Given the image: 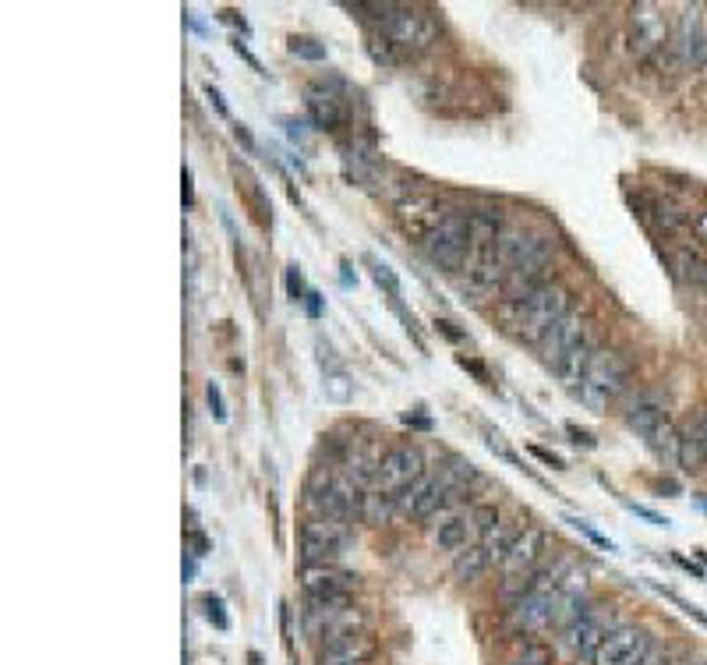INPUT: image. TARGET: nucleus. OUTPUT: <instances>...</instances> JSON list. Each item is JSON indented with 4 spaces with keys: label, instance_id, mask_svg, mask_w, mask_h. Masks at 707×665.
Instances as JSON below:
<instances>
[{
    "label": "nucleus",
    "instance_id": "nucleus-25",
    "mask_svg": "<svg viewBox=\"0 0 707 665\" xmlns=\"http://www.w3.org/2000/svg\"><path fill=\"white\" fill-rule=\"evenodd\" d=\"M594 351H598V340H594V333H591V337H587L584 344H580L577 351H573L570 358L563 361V365L555 368V375H559V379H563L570 390H577L580 379H584V372H587V365H591Z\"/></svg>",
    "mask_w": 707,
    "mask_h": 665
},
{
    "label": "nucleus",
    "instance_id": "nucleus-10",
    "mask_svg": "<svg viewBox=\"0 0 707 665\" xmlns=\"http://www.w3.org/2000/svg\"><path fill=\"white\" fill-rule=\"evenodd\" d=\"M669 43V25H665L662 4H633L630 8V46L640 61H651L662 54Z\"/></svg>",
    "mask_w": 707,
    "mask_h": 665
},
{
    "label": "nucleus",
    "instance_id": "nucleus-2",
    "mask_svg": "<svg viewBox=\"0 0 707 665\" xmlns=\"http://www.w3.org/2000/svg\"><path fill=\"white\" fill-rule=\"evenodd\" d=\"M626 383H630V358L616 347H598L577 386V397L584 407L601 414L626 390Z\"/></svg>",
    "mask_w": 707,
    "mask_h": 665
},
{
    "label": "nucleus",
    "instance_id": "nucleus-17",
    "mask_svg": "<svg viewBox=\"0 0 707 665\" xmlns=\"http://www.w3.org/2000/svg\"><path fill=\"white\" fill-rule=\"evenodd\" d=\"M502 227H506V223H502L499 209H471V213H467V234H471V255H467V262L492 259Z\"/></svg>",
    "mask_w": 707,
    "mask_h": 665
},
{
    "label": "nucleus",
    "instance_id": "nucleus-33",
    "mask_svg": "<svg viewBox=\"0 0 707 665\" xmlns=\"http://www.w3.org/2000/svg\"><path fill=\"white\" fill-rule=\"evenodd\" d=\"M471 517H474V531H478V538H485L488 531L499 528V524H502V513H499V506H495V503H481V506H474Z\"/></svg>",
    "mask_w": 707,
    "mask_h": 665
},
{
    "label": "nucleus",
    "instance_id": "nucleus-31",
    "mask_svg": "<svg viewBox=\"0 0 707 665\" xmlns=\"http://www.w3.org/2000/svg\"><path fill=\"white\" fill-rule=\"evenodd\" d=\"M322 390H326V397L333 404H347L354 397V383H350V375L343 368H329L326 379H322Z\"/></svg>",
    "mask_w": 707,
    "mask_h": 665
},
{
    "label": "nucleus",
    "instance_id": "nucleus-43",
    "mask_svg": "<svg viewBox=\"0 0 707 665\" xmlns=\"http://www.w3.org/2000/svg\"><path fill=\"white\" fill-rule=\"evenodd\" d=\"M283 128H287V135L294 138V142H305V124L294 121V117H283Z\"/></svg>",
    "mask_w": 707,
    "mask_h": 665
},
{
    "label": "nucleus",
    "instance_id": "nucleus-5",
    "mask_svg": "<svg viewBox=\"0 0 707 665\" xmlns=\"http://www.w3.org/2000/svg\"><path fill=\"white\" fill-rule=\"evenodd\" d=\"M350 542V528L347 520H333V517H308L297 531V552H301V563L315 566V563H336L343 549Z\"/></svg>",
    "mask_w": 707,
    "mask_h": 665
},
{
    "label": "nucleus",
    "instance_id": "nucleus-44",
    "mask_svg": "<svg viewBox=\"0 0 707 665\" xmlns=\"http://www.w3.org/2000/svg\"><path fill=\"white\" fill-rule=\"evenodd\" d=\"M690 227H693V234H697V241H704V245H707V209H704V213L693 216Z\"/></svg>",
    "mask_w": 707,
    "mask_h": 665
},
{
    "label": "nucleus",
    "instance_id": "nucleus-11",
    "mask_svg": "<svg viewBox=\"0 0 707 665\" xmlns=\"http://www.w3.org/2000/svg\"><path fill=\"white\" fill-rule=\"evenodd\" d=\"M651 644L654 637L647 627H640V623H619L609 634V641L598 648V655L591 658V665H640Z\"/></svg>",
    "mask_w": 707,
    "mask_h": 665
},
{
    "label": "nucleus",
    "instance_id": "nucleus-37",
    "mask_svg": "<svg viewBox=\"0 0 707 665\" xmlns=\"http://www.w3.org/2000/svg\"><path fill=\"white\" fill-rule=\"evenodd\" d=\"M206 400H209V407H213V418H216V421H227V404H223L220 386L209 383V386H206Z\"/></svg>",
    "mask_w": 707,
    "mask_h": 665
},
{
    "label": "nucleus",
    "instance_id": "nucleus-9",
    "mask_svg": "<svg viewBox=\"0 0 707 665\" xmlns=\"http://www.w3.org/2000/svg\"><path fill=\"white\" fill-rule=\"evenodd\" d=\"M559 616H563V602H559V595L552 591V595L520 598L517 605H510L506 623H510V630H517V634L538 637L545 634V630H559Z\"/></svg>",
    "mask_w": 707,
    "mask_h": 665
},
{
    "label": "nucleus",
    "instance_id": "nucleus-30",
    "mask_svg": "<svg viewBox=\"0 0 707 665\" xmlns=\"http://www.w3.org/2000/svg\"><path fill=\"white\" fill-rule=\"evenodd\" d=\"M506 665H555V651L545 641H534L531 637V641H524L506 658Z\"/></svg>",
    "mask_w": 707,
    "mask_h": 665
},
{
    "label": "nucleus",
    "instance_id": "nucleus-53",
    "mask_svg": "<svg viewBox=\"0 0 707 665\" xmlns=\"http://www.w3.org/2000/svg\"><path fill=\"white\" fill-rule=\"evenodd\" d=\"M669 665H690V662H686V658H672Z\"/></svg>",
    "mask_w": 707,
    "mask_h": 665
},
{
    "label": "nucleus",
    "instance_id": "nucleus-15",
    "mask_svg": "<svg viewBox=\"0 0 707 665\" xmlns=\"http://www.w3.org/2000/svg\"><path fill=\"white\" fill-rule=\"evenodd\" d=\"M545 549H548V531L538 528V524H524V528H520V535L513 538L506 559H502V577L527 574V570H534V566L545 559Z\"/></svg>",
    "mask_w": 707,
    "mask_h": 665
},
{
    "label": "nucleus",
    "instance_id": "nucleus-4",
    "mask_svg": "<svg viewBox=\"0 0 707 665\" xmlns=\"http://www.w3.org/2000/svg\"><path fill=\"white\" fill-rule=\"evenodd\" d=\"M421 245H425V255L439 269H449V273L464 269L467 255H471V234H467V213L464 209H446L442 220L435 223L432 234H428Z\"/></svg>",
    "mask_w": 707,
    "mask_h": 665
},
{
    "label": "nucleus",
    "instance_id": "nucleus-32",
    "mask_svg": "<svg viewBox=\"0 0 707 665\" xmlns=\"http://www.w3.org/2000/svg\"><path fill=\"white\" fill-rule=\"evenodd\" d=\"M365 46H368V57H372L375 64H382V68H393V64H396V46L389 43L382 32H372Z\"/></svg>",
    "mask_w": 707,
    "mask_h": 665
},
{
    "label": "nucleus",
    "instance_id": "nucleus-14",
    "mask_svg": "<svg viewBox=\"0 0 707 665\" xmlns=\"http://www.w3.org/2000/svg\"><path fill=\"white\" fill-rule=\"evenodd\" d=\"M442 213L446 209H442L439 195L432 192H411L403 195V199H396V223L411 237H418V241H425L432 234V227L442 220Z\"/></svg>",
    "mask_w": 707,
    "mask_h": 665
},
{
    "label": "nucleus",
    "instance_id": "nucleus-29",
    "mask_svg": "<svg viewBox=\"0 0 707 665\" xmlns=\"http://www.w3.org/2000/svg\"><path fill=\"white\" fill-rule=\"evenodd\" d=\"M432 482H435V471H425L418 478L414 485H407V489L400 492V496H393L396 499V513H403V517H414V510L421 506V499L428 496V489H432Z\"/></svg>",
    "mask_w": 707,
    "mask_h": 665
},
{
    "label": "nucleus",
    "instance_id": "nucleus-22",
    "mask_svg": "<svg viewBox=\"0 0 707 665\" xmlns=\"http://www.w3.org/2000/svg\"><path fill=\"white\" fill-rule=\"evenodd\" d=\"M665 421V404L662 400H654V397H640L637 404L626 411V425H630L633 432H637L640 439H647L651 436L658 425Z\"/></svg>",
    "mask_w": 707,
    "mask_h": 665
},
{
    "label": "nucleus",
    "instance_id": "nucleus-54",
    "mask_svg": "<svg viewBox=\"0 0 707 665\" xmlns=\"http://www.w3.org/2000/svg\"><path fill=\"white\" fill-rule=\"evenodd\" d=\"M700 283H704V287H707V262H704V273H700Z\"/></svg>",
    "mask_w": 707,
    "mask_h": 665
},
{
    "label": "nucleus",
    "instance_id": "nucleus-12",
    "mask_svg": "<svg viewBox=\"0 0 707 665\" xmlns=\"http://www.w3.org/2000/svg\"><path fill=\"white\" fill-rule=\"evenodd\" d=\"M301 584H305L308 598L350 605V591L358 588V574H347V570H340L336 563H315L301 570Z\"/></svg>",
    "mask_w": 707,
    "mask_h": 665
},
{
    "label": "nucleus",
    "instance_id": "nucleus-24",
    "mask_svg": "<svg viewBox=\"0 0 707 665\" xmlns=\"http://www.w3.org/2000/svg\"><path fill=\"white\" fill-rule=\"evenodd\" d=\"M396 513V499L382 489H365V499H361V520L368 528H386Z\"/></svg>",
    "mask_w": 707,
    "mask_h": 665
},
{
    "label": "nucleus",
    "instance_id": "nucleus-8",
    "mask_svg": "<svg viewBox=\"0 0 707 665\" xmlns=\"http://www.w3.org/2000/svg\"><path fill=\"white\" fill-rule=\"evenodd\" d=\"M594 333V326H591V319H587L584 312H577V308H573L570 315H563V319L555 322L552 329H548L545 333V340H541V361H545L548 368H559L563 365L566 358H570L573 351H577L580 344H584L587 337H591Z\"/></svg>",
    "mask_w": 707,
    "mask_h": 665
},
{
    "label": "nucleus",
    "instance_id": "nucleus-50",
    "mask_svg": "<svg viewBox=\"0 0 707 665\" xmlns=\"http://www.w3.org/2000/svg\"><path fill=\"white\" fill-rule=\"evenodd\" d=\"M435 329H442V333H446L449 340H460V333H457V329H453V322H446V319H435Z\"/></svg>",
    "mask_w": 707,
    "mask_h": 665
},
{
    "label": "nucleus",
    "instance_id": "nucleus-45",
    "mask_svg": "<svg viewBox=\"0 0 707 665\" xmlns=\"http://www.w3.org/2000/svg\"><path fill=\"white\" fill-rule=\"evenodd\" d=\"M234 138L241 142L244 149H248V153H255V138H251V131L244 128V124H234Z\"/></svg>",
    "mask_w": 707,
    "mask_h": 665
},
{
    "label": "nucleus",
    "instance_id": "nucleus-19",
    "mask_svg": "<svg viewBox=\"0 0 707 665\" xmlns=\"http://www.w3.org/2000/svg\"><path fill=\"white\" fill-rule=\"evenodd\" d=\"M534 241H538V234L517 227V223H506V227L499 230V241H495V259H499L506 269H517L520 262L531 255Z\"/></svg>",
    "mask_w": 707,
    "mask_h": 665
},
{
    "label": "nucleus",
    "instance_id": "nucleus-39",
    "mask_svg": "<svg viewBox=\"0 0 707 665\" xmlns=\"http://www.w3.org/2000/svg\"><path fill=\"white\" fill-rule=\"evenodd\" d=\"M669 662H672L669 648H662V644L654 641L651 648H647V655H644V662H640V665H669Z\"/></svg>",
    "mask_w": 707,
    "mask_h": 665
},
{
    "label": "nucleus",
    "instance_id": "nucleus-7",
    "mask_svg": "<svg viewBox=\"0 0 707 665\" xmlns=\"http://www.w3.org/2000/svg\"><path fill=\"white\" fill-rule=\"evenodd\" d=\"M428 471L425 453L414 443H396L389 446L379 457V471H375V489L389 492V496H400L407 485H414L421 474Z\"/></svg>",
    "mask_w": 707,
    "mask_h": 665
},
{
    "label": "nucleus",
    "instance_id": "nucleus-42",
    "mask_svg": "<svg viewBox=\"0 0 707 665\" xmlns=\"http://www.w3.org/2000/svg\"><path fill=\"white\" fill-rule=\"evenodd\" d=\"M531 453L541 460V464H548V467H555V471H563V457H555V453H548V450H541V446H531Z\"/></svg>",
    "mask_w": 707,
    "mask_h": 665
},
{
    "label": "nucleus",
    "instance_id": "nucleus-49",
    "mask_svg": "<svg viewBox=\"0 0 707 665\" xmlns=\"http://www.w3.org/2000/svg\"><path fill=\"white\" fill-rule=\"evenodd\" d=\"M308 315H312V319H315V315H322V301H319V294H315V291H308Z\"/></svg>",
    "mask_w": 707,
    "mask_h": 665
},
{
    "label": "nucleus",
    "instance_id": "nucleus-23",
    "mask_svg": "<svg viewBox=\"0 0 707 665\" xmlns=\"http://www.w3.org/2000/svg\"><path fill=\"white\" fill-rule=\"evenodd\" d=\"M647 446H651V453L658 460H662L665 467H679V450H683V432H676V425H672L669 418L658 425V429L647 436Z\"/></svg>",
    "mask_w": 707,
    "mask_h": 665
},
{
    "label": "nucleus",
    "instance_id": "nucleus-47",
    "mask_svg": "<svg viewBox=\"0 0 707 665\" xmlns=\"http://www.w3.org/2000/svg\"><path fill=\"white\" fill-rule=\"evenodd\" d=\"M566 432H570L573 443H577V446H587V450H591V446H594V436H591V432L577 429V425H570V429H566Z\"/></svg>",
    "mask_w": 707,
    "mask_h": 665
},
{
    "label": "nucleus",
    "instance_id": "nucleus-20",
    "mask_svg": "<svg viewBox=\"0 0 707 665\" xmlns=\"http://www.w3.org/2000/svg\"><path fill=\"white\" fill-rule=\"evenodd\" d=\"M488 566H492V559H488V552L478 545H467L464 552H457L453 556V563H449V574H453V581L457 584H478L481 577L488 574Z\"/></svg>",
    "mask_w": 707,
    "mask_h": 665
},
{
    "label": "nucleus",
    "instance_id": "nucleus-46",
    "mask_svg": "<svg viewBox=\"0 0 707 665\" xmlns=\"http://www.w3.org/2000/svg\"><path fill=\"white\" fill-rule=\"evenodd\" d=\"M206 96H209V103H213V107H216V114H220V117H230L227 103H223V96H220V92H216V89H213V85H206Z\"/></svg>",
    "mask_w": 707,
    "mask_h": 665
},
{
    "label": "nucleus",
    "instance_id": "nucleus-40",
    "mask_svg": "<svg viewBox=\"0 0 707 665\" xmlns=\"http://www.w3.org/2000/svg\"><path fill=\"white\" fill-rule=\"evenodd\" d=\"M570 524H573V528H577V531H584V535L591 538L594 545H601V549H609V552H612V542H609V538H601L598 531L591 528V524H584V520H570Z\"/></svg>",
    "mask_w": 707,
    "mask_h": 665
},
{
    "label": "nucleus",
    "instance_id": "nucleus-3",
    "mask_svg": "<svg viewBox=\"0 0 707 665\" xmlns=\"http://www.w3.org/2000/svg\"><path fill=\"white\" fill-rule=\"evenodd\" d=\"M616 627H619L616 609L605 605V602H594L591 598V605H587L580 616H573V620L559 630V648H563L573 662H591V658L598 655V648L609 641V634Z\"/></svg>",
    "mask_w": 707,
    "mask_h": 665
},
{
    "label": "nucleus",
    "instance_id": "nucleus-18",
    "mask_svg": "<svg viewBox=\"0 0 707 665\" xmlns=\"http://www.w3.org/2000/svg\"><path fill=\"white\" fill-rule=\"evenodd\" d=\"M305 107H308L312 124L322 131H340L343 121H347V114H343V100L336 96V92H329L326 85H308Z\"/></svg>",
    "mask_w": 707,
    "mask_h": 665
},
{
    "label": "nucleus",
    "instance_id": "nucleus-28",
    "mask_svg": "<svg viewBox=\"0 0 707 665\" xmlns=\"http://www.w3.org/2000/svg\"><path fill=\"white\" fill-rule=\"evenodd\" d=\"M707 464V432H683V450H679V467L686 474L700 471Z\"/></svg>",
    "mask_w": 707,
    "mask_h": 665
},
{
    "label": "nucleus",
    "instance_id": "nucleus-52",
    "mask_svg": "<svg viewBox=\"0 0 707 665\" xmlns=\"http://www.w3.org/2000/svg\"><path fill=\"white\" fill-rule=\"evenodd\" d=\"M700 68L707 71V36H704V64H700Z\"/></svg>",
    "mask_w": 707,
    "mask_h": 665
},
{
    "label": "nucleus",
    "instance_id": "nucleus-16",
    "mask_svg": "<svg viewBox=\"0 0 707 665\" xmlns=\"http://www.w3.org/2000/svg\"><path fill=\"white\" fill-rule=\"evenodd\" d=\"M471 538H478V531H474V517L471 510H442L439 513V524H435L432 531V545L439 552H464L467 545H471Z\"/></svg>",
    "mask_w": 707,
    "mask_h": 665
},
{
    "label": "nucleus",
    "instance_id": "nucleus-13",
    "mask_svg": "<svg viewBox=\"0 0 707 665\" xmlns=\"http://www.w3.org/2000/svg\"><path fill=\"white\" fill-rule=\"evenodd\" d=\"M704 36H707V4H686L676 25V57L686 68H700L704 64Z\"/></svg>",
    "mask_w": 707,
    "mask_h": 665
},
{
    "label": "nucleus",
    "instance_id": "nucleus-21",
    "mask_svg": "<svg viewBox=\"0 0 707 665\" xmlns=\"http://www.w3.org/2000/svg\"><path fill=\"white\" fill-rule=\"evenodd\" d=\"M375 658V641H368L365 634L354 637L347 644L319 651V665H368Z\"/></svg>",
    "mask_w": 707,
    "mask_h": 665
},
{
    "label": "nucleus",
    "instance_id": "nucleus-48",
    "mask_svg": "<svg viewBox=\"0 0 707 665\" xmlns=\"http://www.w3.org/2000/svg\"><path fill=\"white\" fill-rule=\"evenodd\" d=\"M191 545H195V556H206L209 552V542H206V535H202V531H191Z\"/></svg>",
    "mask_w": 707,
    "mask_h": 665
},
{
    "label": "nucleus",
    "instance_id": "nucleus-51",
    "mask_svg": "<svg viewBox=\"0 0 707 665\" xmlns=\"http://www.w3.org/2000/svg\"><path fill=\"white\" fill-rule=\"evenodd\" d=\"M191 202H195V192H191V170H184V206L191 209Z\"/></svg>",
    "mask_w": 707,
    "mask_h": 665
},
{
    "label": "nucleus",
    "instance_id": "nucleus-36",
    "mask_svg": "<svg viewBox=\"0 0 707 665\" xmlns=\"http://www.w3.org/2000/svg\"><path fill=\"white\" fill-rule=\"evenodd\" d=\"M372 276H375V283H379V287H386L389 298L400 301V280H396V276H393V269L382 266V262H375V266H372Z\"/></svg>",
    "mask_w": 707,
    "mask_h": 665
},
{
    "label": "nucleus",
    "instance_id": "nucleus-6",
    "mask_svg": "<svg viewBox=\"0 0 707 665\" xmlns=\"http://www.w3.org/2000/svg\"><path fill=\"white\" fill-rule=\"evenodd\" d=\"M382 36H386L396 50L421 54V50H432V46L439 43V22L421 8L396 4V11L386 18V25H382Z\"/></svg>",
    "mask_w": 707,
    "mask_h": 665
},
{
    "label": "nucleus",
    "instance_id": "nucleus-38",
    "mask_svg": "<svg viewBox=\"0 0 707 665\" xmlns=\"http://www.w3.org/2000/svg\"><path fill=\"white\" fill-rule=\"evenodd\" d=\"M287 294L294 301H305L308 291H305V280H301V273H297V266H287Z\"/></svg>",
    "mask_w": 707,
    "mask_h": 665
},
{
    "label": "nucleus",
    "instance_id": "nucleus-34",
    "mask_svg": "<svg viewBox=\"0 0 707 665\" xmlns=\"http://www.w3.org/2000/svg\"><path fill=\"white\" fill-rule=\"evenodd\" d=\"M290 54L301 57V61H326V46H322L319 39L294 36V39H290Z\"/></svg>",
    "mask_w": 707,
    "mask_h": 665
},
{
    "label": "nucleus",
    "instance_id": "nucleus-27",
    "mask_svg": "<svg viewBox=\"0 0 707 665\" xmlns=\"http://www.w3.org/2000/svg\"><path fill=\"white\" fill-rule=\"evenodd\" d=\"M520 535L517 520H502L499 528H492L485 538H481V549L488 552V559H492V566H502V559H506V552H510L513 538Z\"/></svg>",
    "mask_w": 707,
    "mask_h": 665
},
{
    "label": "nucleus",
    "instance_id": "nucleus-41",
    "mask_svg": "<svg viewBox=\"0 0 707 665\" xmlns=\"http://www.w3.org/2000/svg\"><path fill=\"white\" fill-rule=\"evenodd\" d=\"M630 510L637 513V517H644V520H651V524H658V528H669V517H662V513L647 510V506H637V503H630Z\"/></svg>",
    "mask_w": 707,
    "mask_h": 665
},
{
    "label": "nucleus",
    "instance_id": "nucleus-35",
    "mask_svg": "<svg viewBox=\"0 0 707 665\" xmlns=\"http://www.w3.org/2000/svg\"><path fill=\"white\" fill-rule=\"evenodd\" d=\"M202 609H206V620L213 623L216 630H227L230 627V616L223 612V602L216 595H206L202 598Z\"/></svg>",
    "mask_w": 707,
    "mask_h": 665
},
{
    "label": "nucleus",
    "instance_id": "nucleus-1",
    "mask_svg": "<svg viewBox=\"0 0 707 665\" xmlns=\"http://www.w3.org/2000/svg\"><path fill=\"white\" fill-rule=\"evenodd\" d=\"M570 312L573 294L559 280H548L545 287L527 294L524 301H499V319L517 329V337H524L527 344H541L548 329Z\"/></svg>",
    "mask_w": 707,
    "mask_h": 665
},
{
    "label": "nucleus",
    "instance_id": "nucleus-26",
    "mask_svg": "<svg viewBox=\"0 0 707 665\" xmlns=\"http://www.w3.org/2000/svg\"><path fill=\"white\" fill-rule=\"evenodd\" d=\"M647 216H651V223L662 230V234H676V230L686 227V213L672 199H662V195L647 199Z\"/></svg>",
    "mask_w": 707,
    "mask_h": 665
}]
</instances>
